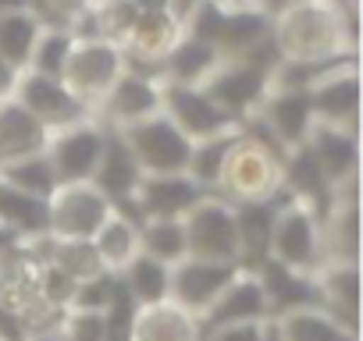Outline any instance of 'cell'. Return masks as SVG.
Returning <instances> with one entry per match:
<instances>
[{"instance_id":"13","label":"cell","mask_w":363,"mask_h":341,"mask_svg":"<svg viewBox=\"0 0 363 341\" xmlns=\"http://www.w3.org/2000/svg\"><path fill=\"white\" fill-rule=\"evenodd\" d=\"M313 163L320 167V175L328 182H342L352 175L356 167V149H352V139L349 135H338V132H328L324 139H317V149H313Z\"/></svg>"},{"instance_id":"24","label":"cell","mask_w":363,"mask_h":341,"mask_svg":"<svg viewBox=\"0 0 363 341\" xmlns=\"http://www.w3.org/2000/svg\"><path fill=\"white\" fill-rule=\"evenodd\" d=\"M65 61H68V40L61 36V33H54V36H47L43 43H40V57H36V68L47 75V71H61L65 68Z\"/></svg>"},{"instance_id":"11","label":"cell","mask_w":363,"mask_h":341,"mask_svg":"<svg viewBox=\"0 0 363 341\" xmlns=\"http://www.w3.org/2000/svg\"><path fill=\"white\" fill-rule=\"evenodd\" d=\"M50 207H43L36 196H26L18 189H0V217L15 231H40L50 224Z\"/></svg>"},{"instance_id":"18","label":"cell","mask_w":363,"mask_h":341,"mask_svg":"<svg viewBox=\"0 0 363 341\" xmlns=\"http://www.w3.org/2000/svg\"><path fill=\"white\" fill-rule=\"evenodd\" d=\"M36 25L26 15H0V54L8 61H22L33 47Z\"/></svg>"},{"instance_id":"8","label":"cell","mask_w":363,"mask_h":341,"mask_svg":"<svg viewBox=\"0 0 363 341\" xmlns=\"http://www.w3.org/2000/svg\"><path fill=\"white\" fill-rule=\"evenodd\" d=\"M26 107L33 114H40V121H47V125H61V121H68L79 110V103L72 100V93L61 89L47 75H36V79L26 82Z\"/></svg>"},{"instance_id":"25","label":"cell","mask_w":363,"mask_h":341,"mask_svg":"<svg viewBox=\"0 0 363 341\" xmlns=\"http://www.w3.org/2000/svg\"><path fill=\"white\" fill-rule=\"evenodd\" d=\"M11 86V71H8V64L0 61V89H8Z\"/></svg>"},{"instance_id":"5","label":"cell","mask_w":363,"mask_h":341,"mask_svg":"<svg viewBox=\"0 0 363 341\" xmlns=\"http://www.w3.org/2000/svg\"><path fill=\"white\" fill-rule=\"evenodd\" d=\"M171 107L174 121H182V128H189L193 135H218V128L225 125V110L207 93L171 89Z\"/></svg>"},{"instance_id":"20","label":"cell","mask_w":363,"mask_h":341,"mask_svg":"<svg viewBox=\"0 0 363 341\" xmlns=\"http://www.w3.org/2000/svg\"><path fill=\"white\" fill-rule=\"evenodd\" d=\"M271 228H274V214L264 207H250L239 214V228L235 235L242 238L246 253H264L271 245Z\"/></svg>"},{"instance_id":"22","label":"cell","mask_w":363,"mask_h":341,"mask_svg":"<svg viewBox=\"0 0 363 341\" xmlns=\"http://www.w3.org/2000/svg\"><path fill=\"white\" fill-rule=\"evenodd\" d=\"M111 68H114V54H111V50H82V54L75 57V79H79L82 86L111 79Z\"/></svg>"},{"instance_id":"26","label":"cell","mask_w":363,"mask_h":341,"mask_svg":"<svg viewBox=\"0 0 363 341\" xmlns=\"http://www.w3.org/2000/svg\"><path fill=\"white\" fill-rule=\"evenodd\" d=\"M18 4H22V0H0V15H4L8 8H18Z\"/></svg>"},{"instance_id":"19","label":"cell","mask_w":363,"mask_h":341,"mask_svg":"<svg viewBox=\"0 0 363 341\" xmlns=\"http://www.w3.org/2000/svg\"><path fill=\"white\" fill-rule=\"evenodd\" d=\"M153 107H157V93L143 79H128L114 89V110L125 121H143V114H150Z\"/></svg>"},{"instance_id":"1","label":"cell","mask_w":363,"mask_h":341,"mask_svg":"<svg viewBox=\"0 0 363 341\" xmlns=\"http://www.w3.org/2000/svg\"><path fill=\"white\" fill-rule=\"evenodd\" d=\"M125 149L132 153L135 167L146 163L153 170H182L189 167V142L182 139V132L167 121H135L132 132H125Z\"/></svg>"},{"instance_id":"16","label":"cell","mask_w":363,"mask_h":341,"mask_svg":"<svg viewBox=\"0 0 363 341\" xmlns=\"http://www.w3.org/2000/svg\"><path fill=\"white\" fill-rule=\"evenodd\" d=\"M40 135V121L26 110H4L0 114V149H8V153H29V146L36 142Z\"/></svg>"},{"instance_id":"14","label":"cell","mask_w":363,"mask_h":341,"mask_svg":"<svg viewBox=\"0 0 363 341\" xmlns=\"http://www.w3.org/2000/svg\"><path fill=\"white\" fill-rule=\"evenodd\" d=\"M143 245L150 249L153 260H160V263H167V267L189 253V245H186V228L174 224L171 217H157V221L143 231Z\"/></svg>"},{"instance_id":"10","label":"cell","mask_w":363,"mask_h":341,"mask_svg":"<svg viewBox=\"0 0 363 341\" xmlns=\"http://www.w3.org/2000/svg\"><path fill=\"white\" fill-rule=\"evenodd\" d=\"M260 86H264V71L260 68H235V71H225L221 79H214V86H211V100L221 107H246L257 93H260Z\"/></svg>"},{"instance_id":"21","label":"cell","mask_w":363,"mask_h":341,"mask_svg":"<svg viewBox=\"0 0 363 341\" xmlns=\"http://www.w3.org/2000/svg\"><path fill=\"white\" fill-rule=\"evenodd\" d=\"M317 103H320V110H324L328 117H335V125H338L342 117L352 121V114H356V79L349 75V79H342V82L320 89Z\"/></svg>"},{"instance_id":"23","label":"cell","mask_w":363,"mask_h":341,"mask_svg":"<svg viewBox=\"0 0 363 341\" xmlns=\"http://www.w3.org/2000/svg\"><path fill=\"white\" fill-rule=\"evenodd\" d=\"M211 61H214L211 47H207L203 40H196V43H186V47H182V54L174 57V71H178V79H196Z\"/></svg>"},{"instance_id":"12","label":"cell","mask_w":363,"mask_h":341,"mask_svg":"<svg viewBox=\"0 0 363 341\" xmlns=\"http://www.w3.org/2000/svg\"><path fill=\"white\" fill-rule=\"evenodd\" d=\"M171 288V270L167 263L153 260V256H135L128 260V291L139 302H157L164 299V291Z\"/></svg>"},{"instance_id":"7","label":"cell","mask_w":363,"mask_h":341,"mask_svg":"<svg viewBox=\"0 0 363 341\" xmlns=\"http://www.w3.org/2000/svg\"><path fill=\"white\" fill-rule=\"evenodd\" d=\"M96 178H100V189L107 196H128L143 182L132 153L121 142H104V153H100V163H96Z\"/></svg>"},{"instance_id":"3","label":"cell","mask_w":363,"mask_h":341,"mask_svg":"<svg viewBox=\"0 0 363 341\" xmlns=\"http://www.w3.org/2000/svg\"><path fill=\"white\" fill-rule=\"evenodd\" d=\"M228 277H232V270L221 263H189V267L174 270V291L182 302L203 309L221 299V291L228 288Z\"/></svg>"},{"instance_id":"4","label":"cell","mask_w":363,"mask_h":341,"mask_svg":"<svg viewBox=\"0 0 363 341\" xmlns=\"http://www.w3.org/2000/svg\"><path fill=\"white\" fill-rule=\"evenodd\" d=\"M271 245L281 256V267H310L306 260L313 256V224L303 214H285L278 228H271Z\"/></svg>"},{"instance_id":"17","label":"cell","mask_w":363,"mask_h":341,"mask_svg":"<svg viewBox=\"0 0 363 341\" xmlns=\"http://www.w3.org/2000/svg\"><path fill=\"white\" fill-rule=\"evenodd\" d=\"M271 117H274V128L285 135V139H299L306 132V117H310V100L299 96V93H285L271 103Z\"/></svg>"},{"instance_id":"15","label":"cell","mask_w":363,"mask_h":341,"mask_svg":"<svg viewBox=\"0 0 363 341\" xmlns=\"http://www.w3.org/2000/svg\"><path fill=\"white\" fill-rule=\"evenodd\" d=\"M4 182H8V189H18V192H26V196H36V192H50L54 189V170H50V163H47V156H22L15 167H8L4 170Z\"/></svg>"},{"instance_id":"2","label":"cell","mask_w":363,"mask_h":341,"mask_svg":"<svg viewBox=\"0 0 363 341\" xmlns=\"http://www.w3.org/2000/svg\"><path fill=\"white\" fill-rule=\"evenodd\" d=\"M100 153H104V139L96 128L89 125H75L72 132H65L54 146H50V170H54V178L61 175L65 182H79L86 175H93L96 163H100Z\"/></svg>"},{"instance_id":"27","label":"cell","mask_w":363,"mask_h":341,"mask_svg":"<svg viewBox=\"0 0 363 341\" xmlns=\"http://www.w3.org/2000/svg\"><path fill=\"white\" fill-rule=\"evenodd\" d=\"M178 4H182V8H178V11H186V8H189V4H193V0H178Z\"/></svg>"},{"instance_id":"6","label":"cell","mask_w":363,"mask_h":341,"mask_svg":"<svg viewBox=\"0 0 363 341\" xmlns=\"http://www.w3.org/2000/svg\"><path fill=\"white\" fill-rule=\"evenodd\" d=\"M196 185L182 175H167V178H150L143 185V207L153 214V217H171V214H182L196 203Z\"/></svg>"},{"instance_id":"9","label":"cell","mask_w":363,"mask_h":341,"mask_svg":"<svg viewBox=\"0 0 363 341\" xmlns=\"http://www.w3.org/2000/svg\"><path fill=\"white\" fill-rule=\"evenodd\" d=\"M264 309H267V291L260 281L250 277L221 291V299L214 302V323H242L260 316Z\"/></svg>"}]
</instances>
